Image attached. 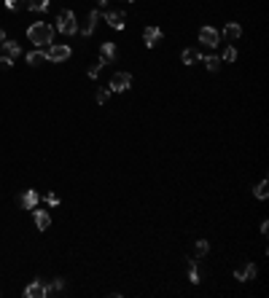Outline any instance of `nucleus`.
<instances>
[{"label": "nucleus", "mask_w": 269, "mask_h": 298, "mask_svg": "<svg viewBox=\"0 0 269 298\" xmlns=\"http://www.w3.org/2000/svg\"><path fill=\"white\" fill-rule=\"evenodd\" d=\"M27 38L35 49H49L51 41H54V27L46 25V22H35V25L27 27Z\"/></svg>", "instance_id": "f257e3e1"}, {"label": "nucleus", "mask_w": 269, "mask_h": 298, "mask_svg": "<svg viewBox=\"0 0 269 298\" xmlns=\"http://www.w3.org/2000/svg\"><path fill=\"white\" fill-rule=\"evenodd\" d=\"M57 30L62 32V35H76L78 32V22H76V14H73V11H60V14H57Z\"/></svg>", "instance_id": "f03ea898"}, {"label": "nucleus", "mask_w": 269, "mask_h": 298, "mask_svg": "<svg viewBox=\"0 0 269 298\" xmlns=\"http://www.w3.org/2000/svg\"><path fill=\"white\" fill-rule=\"evenodd\" d=\"M70 46L67 43H51L49 46V51H46V59L49 62H65V59H70Z\"/></svg>", "instance_id": "7ed1b4c3"}, {"label": "nucleus", "mask_w": 269, "mask_h": 298, "mask_svg": "<svg viewBox=\"0 0 269 298\" xmlns=\"http://www.w3.org/2000/svg\"><path fill=\"white\" fill-rule=\"evenodd\" d=\"M108 89H111V91H127V89H132V76H129V73H113Z\"/></svg>", "instance_id": "20e7f679"}, {"label": "nucleus", "mask_w": 269, "mask_h": 298, "mask_svg": "<svg viewBox=\"0 0 269 298\" xmlns=\"http://www.w3.org/2000/svg\"><path fill=\"white\" fill-rule=\"evenodd\" d=\"M199 43L208 46V49H215V46L221 43V32L215 30V27H202V30H199Z\"/></svg>", "instance_id": "39448f33"}, {"label": "nucleus", "mask_w": 269, "mask_h": 298, "mask_svg": "<svg viewBox=\"0 0 269 298\" xmlns=\"http://www.w3.org/2000/svg\"><path fill=\"white\" fill-rule=\"evenodd\" d=\"M19 56H22V49H19V43H16V41H3V43H0V59L16 62Z\"/></svg>", "instance_id": "423d86ee"}, {"label": "nucleus", "mask_w": 269, "mask_h": 298, "mask_svg": "<svg viewBox=\"0 0 269 298\" xmlns=\"http://www.w3.org/2000/svg\"><path fill=\"white\" fill-rule=\"evenodd\" d=\"M116 54L119 51H116V43L113 41H105L100 46V62L102 65H113V62H116Z\"/></svg>", "instance_id": "0eeeda50"}, {"label": "nucleus", "mask_w": 269, "mask_h": 298, "mask_svg": "<svg viewBox=\"0 0 269 298\" xmlns=\"http://www.w3.org/2000/svg\"><path fill=\"white\" fill-rule=\"evenodd\" d=\"M38 199H41V193L32 191V188H27V191L19 196V207L22 210H35L38 207Z\"/></svg>", "instance_id": "6e6552de"}, {"label": "nucleus", "mask_w": 269, "mask_h": 298, "mask_svg": "<svg viewBox=\"0 0 269 298\" xmlns=\"http://www.w3.org/2000/svg\"><path fill=\"white\" fill-rule=\"evenodd\" d=\"M102 19V14L100 11H89L87 14V19H84V25H81V35H91V32H94V27H97V22Z\"/></svg>", "instance_id": "1a4fd4ad"}, {"label": "nucleus", "mask_w": 269, "mask_h": 298, "mask_svg": "<svg viewBox=\"0 0 269 298\" xmlns=\"http://www.w3.org/2000/svg\"><path fill=\"white\" fill-rule=\"evenodd\" d=\"M234 279H239V282H250V279H256V263H245V266L234 269Z\"/></svg>", "instance_id": "9d476101"}, {"label": "nucleus", "mask_w": 269, "mask_h": 298, "mask_svg": "<svg viewBox=\"0 0 269 298\" xmlns=\"http://www.w3.org/2000/svg\"><path fill=\"white\" fill-rule=\"evenodd\" d=\"M105 22L113 27V30H124V25H127V16H124L121 11H108V14H105Z\"/></svg>", "instance_id": "9b49d317"}, {"label": "nucleus", "mask_w": 269, "mask_h": 298, "mask_svg": "<svg viewBox=\"0 0 269 298\" xmlns=\"http://www.w3.org/2000/svg\"><path fill=\"white\" fill-rule=\"evenodd\" d=\"M25 298H46V285L41 279H35V282H30L25 288Z\"/></svg>", "instance_id": "f8f14e48"}, {"label": "nucleus", "mask_w": 269, "mask_h": 298, "mask_svg": "<svg viewBox=\"0 0 269 298\" xmlns=\"http://www.w3.org/2000/svg\"><path fill=\"white\" fill-rule=\"evenodd\" d=\"M143 41H146V49H153V46L162 41V30H159V27H146V32H143Z\"/></svg>", "instance_id": "ddd939ff"}, {"label": "nucleus", "mask_w": 269, "mask_h": 298, "mask_svg": "<svg viewBox=\"0 0 269 298\" xmlns=\"http://www.w3.org/2000/svg\"><path fill=\"white\" fill-rule=\"evenodd\" d=\"M32 220H35V226L41 228V231H46V228L51 226V215L46 213V210H38V207L32 210Z\"/></svg>", "instance_id": "4468645a"}, {"label": "nucleus", "mask_w": 269, "mask_h": 298, "mask_svg": "<svg viewBox=\"0 0 269 298\" xmlns=\"http://www.w3.org/2000/svg\"><path fill=\"white\" fill-rule=\"evenodd\" d=\"M180 59H183V65H197V62H202V54H199L197 49H183V54H180Z\"/></svg>", "instance_id": "2eb2a0df"}, {"label": "nucleus", "mask_w": 269, "mask_h": 298, "mask_svg": "<svg viewBox=\"0 0 269 298\" xmlns=\"http://www.w3.org/2000/svg\"><path fill=\"white\" fill-rule=\"evenodd\" d=\"M239 35H242V27L237 25V22H229L224 27V38L226 41H239Z\"/></svg>", "instance_id": "dca6fc26"}, {"label": "nucleus", "mask_w": 269, "mask_h": 298, "mask_svg": "<svg viewBox=\"0 0 269 298\" xmlns=\"http://www.w3.org/2000/svg\"><path fill=\"white\" fill-rule=\"evenodd\" d=\"M43 62H49V59H46V51H41V49H35V51L27 54V65L38 67V65H43Z\"/></svg>", "instance_id": "f3484780"}, {"label": "nucleus", "mask_w": 269, "mask_h": 298, "mask_svg": "<svg viewBox=\"0 0 269 298\" xmlns=\"http://www.w3.org/2000/svg\"><path fill=\"white\" fill-rule=\"evenodd\" d=\"M202 62H205V67H208L210 73H218V70H221V56H215V54L202 56Z\"/></svg>", "instance_id": "a211bd4d"}, {"label": "nucleus", "mask_w": 269, "mask_h": 298, "mask_svg": "<svg viewBox=\"0 0 269 298\" xmlns=\"http://www.w3.org/2000/svg\"><path fill=\"white\" fill-rule=\"evenodd\" d=\"M186 271H188V282L197 285L199 282V271H197V261H188L186 263Z\"/></svg>", "instance_id": "6ab92c4d"}, {"label": "nucleus", "mask_w": 269, "mask_h": 298, "mask_svg": "<svg viewBox=\"0 0 269 298\" xmlns=\"http://www.w3.org/2000/svg\"><path fill=\"white\" fill-rule=\"evenodd\" d=\"M208 250H210V244L205 242V239H199V242L194 244V255H197V258H205V255H208Z\"/></svg>", "instance_id": "aec40b11"}, {"label": "nucleus", "mask_w": 269, "mask_h": 298, "mask_svg": "<svg viewBox=\"0 0 269 298\" xmlns=\"http://www.w3.org/2000/svg\"><path fill=\"white\" fill-rule=\"evenodd\" d=\"M267 196H269V183H267V180H261L259 186H256V199H261V202H264Z\"/></svg>", "instance_id": "412c9836"}, {"label": "nucleus", "mask_w": 269, "mask_h": 298, "mask_svg": "<svg viewBox=\"0 0 269 298\" xmlns=\"http://www.w3.org/2000/svg\"><path fill=\"white\" fill-rule=\"evenodd\" d=\"M27 8L30 11H46L49 8V0H27Z\"/></svg>", "instance_id": "4be33fe9"}, {"label": "nucleus", "mask_w": 269, "mask_h": 298, "mask_svg": "<svg viewBox=\"0 0 269 298\" xmlns=\"http://www.w3.org/2000/svg\"><path fill=\"white\" fill-rule=\"evenodd\" d=\"M5 8L8 11H22V8H27V3L25 0H5Z\"/></svg>", "instance_id": "5701e85b"}, {"label": "nucleus", "mask_w": 269, "mask_h": 298, "mask_svg": "<svg viewBox=\"0 0 269 298\" xmlns=\"http://www.w3.org/2000/svg\"><path fill=\"white\" fill-rule=\"evenodd\" d=\"M60 290H62V279H54L51 285H46V298L54 296V293H60Z\"/></svg>", "instance_id": "b1692460"}, {"label": "nucleus", "mask_w": 269, "mask_h": 298, "mask_svg": "<svg viewBox=\"0 0 269 298\" xmlns=\"http://www.w3.org/2000/svg\"><path fill=\"white\" fill-rule=\"evenodd\" d=\"M111 94H113V91H111V89H100V91H97V97H94V100H97V102H100V105H105V102H108V100H111Z\"/></svg>", "instance_id": "393cba45"}, {"label": "nucleus", "mask_w": 269, "mask_h": 298, "mask_svg": "<svg viewBox=\"0 0 269 298\" xmlns=\"http://www.w3.org/2000/svg\"><path fill=\"white\" fill-rule=\"evenodd\" d=\"M237 59V49L234 46H229V49L224 51V56H221V62H234Z\"/></svg>", "instance_id": "a878e982"}, {"label": "nucleus", "mask_w": 269, "mask_h": 298, "mask_svg": "<svg viewBox=\"0 0 269 298\" xmlns=\"http://www.w3.org/2000/svg\"><path fill=\"white\" fill-rule=\"evenodd\" d=\"M46 202L49 207H60V193H46Z\"/></svg>", "instance_id": "bb28decb"}, {"label": "nucleus", "mask_w": 269, "mask_h": 298, "mask_svg": "<svg viewBox=\"0 0 269 298\" xmlns=\"http://www.w3.org/2000/svg\"><path fill=\"white\" fill-rule=\"evenodd\" d=\"M100 70H102V62L91 65V67H89V78H97V76H100Z\"/></svg>", "instance_id": "cd10ccee"}, {"label": "nucleus", "mask_w": 269, "mask_h": 298, "mask_svg": "<svg viewBox=\"0 0 269 298\" xmlns=\"http://www.w3.org/2000/svg\"><path fill=\"white\" fill-rule=\"evenodd\" d=\"M3 41H5V32H3V30H0V43H3Z\"/></svg>", "instance_id": "c85d7f7f"}, {"label": "nucleus", "mask_w": 269, "mask_h": 298, "mask_svg": "<svg viewBox=\"0 0 269 298\" xmlns=\"http://www.w3.org/2000/svg\"><path fill=\"white\" fill-rule=\"evenodd\" d=\"M100 3H102V5H105V3H108V0H100Z\"/></svg>", "instance_id": "c756f323"}, {"label": "nucleus", "mask_w": 269, "mask_h": 298, "mask_svg": "<svg viewBox=\"0 0 269 298\" xmlns=\"http://www.w3.org/2000/svg\"><path fill=\"white\" fill-rule=\"evenodd\" d=\"M129 3H132V0H129Z\"/></svg>", "instance_id": "7c9ffc66"}]
</instances>
